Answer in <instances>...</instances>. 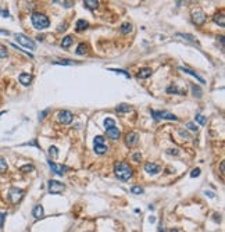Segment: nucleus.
<instances>
[{"instance_id":"864d4df0","label":"nucleus","mask_w":225,"mask_h":232,"mask_svg":"<svg viewBox=\"0 0 225 232\" xmlns=\"http://www.w3.org/2000/svg\"><path fill=\"white\" fill-rule=\"evenodd\" d=\"M6 114V111H2V113H0V118H2V115H4Z\"/></svg>"},{"instance_id":"b1692460","label":"nucleus","mask_w":225,"mask_h":232,"mask_svg":"<svg viewBox=\"0 0 225 232\" xmlns=\"http://www.w3.org/2000/svg\"><path fill=\"white\" fill-rule=\"evenodd\" d=\"M88 25H89V24L85 21V20H78V21H76V31H84V29L88 28Z\"/></svg>"},{"instance_id":"f704fd0d","label":"nucleus","mask_w":225,"mask_h":232,"mask_svg":"<svg viewBox=\"0 0 225 232\" xmlns=\"http://www.w3.org/2000/svg\"><path fill=\"white\" fill-rule=\"evenodd\" d=\"M53 64H63V65H71V64H74V61H67V60H57V61H54Z\"/></svg>"},{"instance_id":"79ce46f5","label":"nucleus","mask_w":225,"mask_h":232,"mask_svg":"<svg viewBox=\"0 0 225 232\" xmlns=\"http://www.w3.org/2000/svg\"><path fill=\"white\" fill-rule=\"evenodd\" d=\"M49 111H50V110H49V109H46L45 111H42V113H40V114H39V121H42L43 118L46 117V114H47V113H49Z\"/></svg>"},{"instance_id":"3c124183","label":"nucleus","mask_w":225,"mask_h":232,"mask_svg":"<svg viewBox=\"0 0 225 232\" xmlns=\"http://www.w3.org/2000/svg\"><path fill=\"white\" fill-rule=\"evenodd\" d=\"M206 195H209L210 197H214V193H213V192H210V190H209V192H206Z\"/></svg>"},{"instance_id":"473e14b6","label":"nucleus","mask_w":225,"mask_h":232,"mask_svg":"<svg viewBox=\"0 0 225 232\" xmlns=\"http://www.w3.org/2000/svg\"><path fill=\"white\" fill-rule=\"evenodd\" d=\"M195 120H196V123H199L200 125H204V124H206V117H203V115H200V114H197L196 117H195Z\"/></svg>"},{"instance_id":"a19ab883","label":"nucleus","mask_w":225,"mask_h":232,"mask_svg":"<svg viewBox=\"0 0 225 232\" xmlns=\"http://www.w3.org/2000/svg\"><path fill=\"white\" fill-rule=\"evenodd\" d=\"M0 14H2V17H4V18H7V17H10V14H8L7 10H4V8H0Z\"/></svg>"},{"instance_id":"aec40b11","label":"nucleus","mask_w":225,"mask_h":232,"mask_svg":"<svg viewBox=\"0 0 225 232\" xmlns=\"http://www.w3.org/2000/svg\"><path fill=\"white\" fill-rule=\"evenodd\" d=\"M213 20H214V22L218 24L220 26H224L225 25V18H224V14L223 13H220V14L217 13L214 17H213Z\"/></svg>"},{"instance_id":"9d476101","label":"nucleus","mask_w":225,"mask_h":232,"mask_svg":"<svg viewBox=\"0 0 225 232\" xmlns=\"http://www.w3.org/2000/svg\"><path fill=\"white\" fill-rule=\"evenodd\" d=\"M145 171L150 175H156V174H158L161 169H160V167L157 164H154V163H146V164H145Z\"/></svg>"},{"instance_id":"c756f323","label":"nucleus","mask_w":225,"mask_h":232,"mask_svg":"<svg viewBox=\"0 0 225 232\" xmlns=\"http://www.w3.org/2000/svg\"><path fill=\"white\" fill-rule=\"evenodd\" d=\"M110 71H112V72H115V74H121V75H124L125 78H131L129 72H126V71H124V70H114V68H110Z\"/></svg>"},{"instance_id":"4c0bfd02","label":"nucleus","mask_w":225,"mask_h":232,"mask_svg":"<svg viewBox=\"0 0 225 232\" xmlns=\"http://www.w3.org/2000/svg\"><path fill=\"white\" fill-rule=\"evenodd\" d=\"M186 128H188V129H191V131H197L196 124H193V123H188V124H186Z\"/></svg>"},{"instance_id":"5701e85b","label":"nucleus","mask_w":225,"mask_h":232,"mask_svg":"<svg viewBox=\"0 0 225 232\" xmlns=\"http://www.w3.org/2000/svg\"><path fill=\"white\" fill-rule=\"evenodd\" d=\"M115 110H117L118 113H129L132 110V106H129V104H118Z\"/></svg>"},{"instance_id":"6e6552de","label":"nucleus","mask_w":225,"mask_h":232,"mask_svg":"<svg viewBox=\"0 0 225 232\" xmlns=\"http://www.w3.org/2000/svg\"><path fill=\"white\" fill-rule=\"evenodd\" d=\"M47 164H49V167L50 169H52L53 172H54L56 175H64L67 172V167L66 165H63V164H56V163H53L52 160H47Z\"/></svg>"},{"instance_id":"ea45409f","label":"nucleus","mask_w":225,"mask_h":232,"mask_svg":"<svg viewBox=\"0 0 225 232\" xmlns=\"http://www.w3.org/2000/svg\"><path fill=\"white\" fill-rule=\"evenodd\" d=\"M199 175H200V169H199V168H195L193 171L191 172V177H192V178H195V177H199Z\"/></svg>"},{"instance_id":"423d86ee","label":"nucleus","mask_w":225,"mask_h":232,"mask_svg":"<svg viewBox=\"0 0 225 232\" xmlns=\"http://www.w3.org/2000/svg\"><path fill=\"white\" fill-rule=\"evenodd\" d=\"M22 196H24V190L18 189V188H11L10 192H8V199H10V202L14 204L18 203L22 199Z\"/></svg>"},{"instance_id":"1a4fd4ad","label":"nucleus","mask_w":225,"mask_h":232,"mask_svg":"<svg viewBox=\"0 0 225 232\" xmlns=\"http://www.w3.org/2000/svg\"><path fill=\"white\" fill-rule=\"evenodd\" d=\"M192 20H193V22L196 24V25H202V24L206 21V16H204V13L202 10H197L192 14Z\"/></svg>"},{"instance_id":"37998d69","label":"nucleus","mask_w":225,"mask_h":232,"mask_svg":"<svg viewBox=\"0 0 225 232\" xmlns=\"http://www.w3.org/2000/svg\"><path fill=\"white\" fill-rule=\"evenodd\" d=\"M6 216H7L6 213H2V214H0V225H2V228H3V225H4V218H6Z\"/></svg>"},{"instance_id":"393cba45","label":"nucleus","mask_w":225,"mask_h":232,"mask_svg":"<svg viewBox=\"0 0 225 232\" xmlns=\"http://www.w3.org/2000/svg\"><path fill=\"white\" fill-rule=\"evenodd\" d=\"M121 32H122V34H129V32H132V25L128 22L122 24V25H121Z\"/></svg>"},{"instance_id":"dca6fc26","label":"nucleus","mask_w":225,"mask_h":232,"mask_svg":"<svg viewBox=\"0 0 225 232\" xmlns=\"http://www.w3.org/2000/svg\"><path fill=\"white\" fill-rule=\"evenodd\" d=\"M152 72H153L152 68H147L146 67V68H142V70L138 72V75H136V77H138L139 79H145V78H149V77L152 75Z\"/></svg>"},{"instance_id":"f257e3e1","label":"nucleus","mask_w":225,"mask_h":232,"mask_svg":"<svg viewBox=\"0 0 225 232\" xmlns=\"http://www.w3.org/2000/svg\"><path fill=\"white\" fill-rule=\"evenodd\" d=\"M114 172H115L118 179H121V181H128L129 178H132V175H134L132 168L129 167L126 163H115Z\"/></svg>"},{"instance_id":"7ed1b4c3","label":"nucleus","mask_w":225,"mask_h":232,"mask_svg":"<svg viewBox=\"0 0 225 232\" xmlns=\"http://www.w3.org/2000/svg\"><path fill=\"white\" fill-rule=\"evenodd\" d=\"M150 113H152L153 118H154L156 121H158V120L178 121V117H177V115H174L172 113H170V111H164V110H158V111H156V110H152Z\"/></svg>"},{"instance_id":"bb28decb","label":"nucleus","mask_w":225,"mask_h":232,"mask_svg":"<svg viewBox=\"0 0 225 232\" xmlns=\"http://www.w3.org/2000/svg\"><path fill=\"white\" fill-rule=\"evenodd\" d=\"M104 127H106V129L114 128L115 127V121L112 120V118H106V120H104Z\"/></svg>"},{"instance_id":"58836bf2","label":"nucleus","mask_w":225,"mask_h":232,"mask_svg":"<svg viewBox=\"0 0 225 232\" xmlns=\"http://www.w3.org/2000/svg\"><path fill=\"white\" fill-rule=\"evenodd\" d=\"M7 57V50L4 47H0V58H4Z\"/></svg>"},{"instance_id":"c9c22d12","label":"nucleus","mask_w":225,"mask_h":232,"mask_svg":"<svg viewBox=\"0 0 225 232\" xmlns=\"http://www.w3.org/2000/svg\"><path fill=\"white\" fill-rule=\"evenodd\" d=\"M22 146H36L38 149H39V145H38L36 139H34V141H31V142H26V143H24Z\"/></svg>"},{"instance_id":"603ef678","label":"nucleus","mask_w":225,"mask_h":232,"mask_svg":"<svg viewBox=\"0 0 225 232\" xmlns=\"http://www.w3.org/2000/svg\"><path fill=\"white\" fill-rule=\"evenodd\" d=\"M149 221H150V222H154V221H156V218H154V217H150Z\"/></svg>"},{"instance_id":"39448f33","label":"nucleus","mask_w":225,"mask_h":232,"mask_svg":"<svg viewBox=\"0 0 225 232\" xmlns=\"http://www.w3.org/2000/svg\"><path fill=\"white\" fill-rule=\"evenodd\" d=\"M47 186H49V192L52 195H60V193H63L66 190V185H63L61 182L54 181V179H50L47 182Z\"/></svg>"},{"instance_id":"412c9836","label":"nucleus","mask_w":225,"mask_h":232,"mask_svg":"<svg viewBox=\"0 0 225 232\" xmlns=\"http://www.w3.org/2000/svg\"><path fill=\"white\" fill-rule=\"evenodd\" d=\"M72 42H74V38L68 35V36H66L63 40H61V47H64V49H67V47H70L71 44H72Z\"/></svg>"},{"instance_id":"2f4dec72","label":"nucleus","mask_w":225,"mask_h":232,"mask_svg":"<svg viewBox=\"0 0 225 232\" xmlns=\"http://www.w3.org/2000/svg\"><path fill=\"white\" fill-rule=\"evenodd\" d=\"M35 167L32 164H26V165H22L21 167V171L22 172H31V171H34Z\"/></svg>"},{"instance_id":"f03ea898","label":"nucleus","mask_w":225,"mask_h":232,"mask_svg":"<svg viewBox=\"0 0 225 232\" xmlns=\"http://www.w3.org/2000/svg\"><path fill=\"white\" fill-rule=\"evenodd\" d=\"M31 21H32V25L36 29H46L50 25L49 18L42 13H34L31 16Z\"/></svg>"},{"instance_id":"49530a36","label":"nucleus","mask_w":225,"mask_h":232,"mask_svg":"<svg viewBox=\"0 0 225 232\" xmlns=\"http://www.w3.org/2000/svg\"><path fill=\"white\" fill-rule=\"evenodd\" d=\"M66 29H67V25H66V24H63V25H60V28H58V31H66Z\"/></svg>"},{"instance_id":"f8f14e48","label":"nucleus","mask_w":225,"mask_h":232,"mask_svg":"<svg viewBox=\"0 0 225 232\" xmlns=\"http://www.w3.org/2000/svg\"><path fill=\"white\" fill-rule=\"evenodd\" d=\"M18 81L21 82V85H24V86H29V85H31V82H32V75H31V74L22 72V74H20Z\"/></svg>"},{"instance_id":"f3484780","label":"nucleus","mask_w":225,"mask_h":232,"mask_svg":"<svg viewBox=\"0 0 225 232\" xmlns=\"http://www.w3.org/2000/svg\"><path fill=\"white\" fill-rule=\"evenodd\" d=\"M84 6L86 8H89V10H94L99 6V2L97 0H84Z\"/></svg>"},{"instance_id":"a211bd4d","label":"nucleus","mask_w":225,"mask_h":232,"mask_svg":"<svg viewBox=\"0 0 225 232\" xmlns=\"http://www.w3.org/2000/svg\"><path fill=\"white\" fill-rule=\"evenodd\" d=\"M177 36H178V38H182V39L188 40V42H191V43H193V44H199V42H197V40L195 39L192 35H189V34H177Z\"/></svg>"},{"instance_id":"72a5a7b5","label":"nucleus","mask_w":225,"mask_h":232,"mask_svg":"<svg viewBox=\"0 0 225 232\" xmlns=\"http://www.w3.org/2000/svg\"><path fill=\"white\" fill-rule=\"evenodd\" d=\"M93 142H94V145H104V138L102 135H97Z\"/></svg>"},{"instance_id":"de8ad7c7","label":"nucleus","mask_w":225,"mask_h":232,"mask_svg":"<svg viewBox=\"0 0 225 232\" xmlns=\"http://www.w3.org/2000/svg\"><path fill=\"white\" fill-rule=\"evenodd\" d=\"M0 34H3V35H10V32L6 31V29H0Z\"/></svg>"},{"instance_id":"c85d7f7f","label":"nucleus","mask_w":225,"mask_h":232,"mask_svg":"<svg viewBox=\"0 0 225 232\" xmlns=\"http://www.w3.org/2000/svg\"><path fill=\"white\" fill-rule=\"evenodd\" d=\"M131 193H134V195H142L143 193V188H140V186H132L131 188Z\"/></svg>"},{"instance_id":"7c9ffc66","label":"nucleus","mask_w":225,"mask_h":232,"mask_svg":"<svg viewBox=\"0 0 225 232\" xmlns=\"http://www.w3.org/2000/svg\"><path fill=\"white\" fill-rule=\"evenodd\" d=\"M6 169H7V163L3 157H0V172H4Z\"/></svg>"},{"instance_id":"09e8293b","label":"nucleus","mask_w":225,"mask_h":232,"mask_svg":"<svg viewBox=\"0 0 225 232\" xmlns=\"http://www.w3.org/2000/svg\"><path fill=\"white\" fill-rule=\"evenodd\" d=\"M220 169H221V174H224V161H221V164H220Z\"/></svg>"},{"instance_id":"4be33fe9","label":"nucleus","mask_w":225,"mask_h":232,"mask_svg":"<svg viewBox=\"0 0 225 232\" xmlns=\"http://www.w3.org/2000/svg\"><path fill=\"white\" fill-rule=\"evenodd\" d=\"M108 150V147L106 145H94V153L96 154H104Z\"/></svg>"},{"instance_id":"0eeeda50","label":"nucleus","mask_w":225,"mask_h":232,"mask_svg":"<svg viewBox=\"0 0 225 232\" xmlns=\"http://www.w3.org/2000/svg\"><path fill=\"white\" fill-rule=\"evenodd\" d=\"M57 117H58V121H60V123H63L64 125H68V124L72 123L74 115H72V113L68 111V110H61V111H58Z\"/></svg>"},{"instance_id":"ddd939ff","label":"nucleus","mask_w":225,"mask_h":232,"mask_svg":"<svg viewBox=\"0 0 225 232\" xmlns=\"http://www.w3.org/2000/svg\"><path fill=\"white\" fill-rule=\"evenodd\" d=\"M32 216H34L35 218H42V217L45 216V210H43L42 204H38V206L34 207V210H32Z\"/></svg>"},{"instance_id":"5fc2aeb1","label":"nucleus","mask_w":225,"mask_h":232,"mask_svg":"<svg viewBox=\"0 0 225 232\" xmlns=\"http://www.w3.org/2000/svg\"><path fill=\"white\" fill-rule=\"evenodd\" d=\"M170 232H179V231H178V230H171Z\"/></svg>"},{"instance_id":"e433bc0d","label":"nucleus","mask_w":225,"mask_h":232,"mask_svg":"<svg viewBox=\"0 0 225 232\" xmlns=\"http://www.w3.org/2000/svg\"><path fill=\"white\" fill-rule=\"evenodd\" d=\"M49 153L52 154L53 157H57V154H58V151H57V147H56V146H52V147L49 149Z\"/></svg>"},{"instance_id":"2eb2a0df","label":"nucleus","mask_w":225,"mask_h":232,"mask_svg":"<svg viewBox=\"0 0 225 232\" xmlns=\"http://www.w3.org/2000/svg\"><path fill=\"white\" fill-rule=\"evenodd\" d=\"M107 131V135H108V138H111L112 141H117L118 138H120V135H121V132H120V129L118 128H110V129H106Z\"/></svg>"},{"instance_id":"20e7f679","label":"nucleus","mask_w":225,"mask_h":232,"mask_svg":"<svg viewBox=\"0 0 225 232\" xmlns=\"http://www.w3.org/2000/svg\"><path fill=\"white\" fill-rule=\"evenodd\" d=\"M14 38H16L17 42H18L20 44H22V46L28 47V49H31V50H35V49H36V44H35L34 40L29 39V38L25 36L24 34H16V35H14Z\"/></svg>"},{"instance_id":"c03bdc74","label":"nucleus","mask_w":225,"mask_h":232,"mask_svg":"<svg viewBox=\"0 0 225 232\" xmlns=\"http://www.w3.org/2000/svg\"><path fill=\"white\" fill-rule=\"evenodd\" d=\"M132 159H134L135 161H139V160L142 159V154H140V153H135L134 156H132Z\"/></svg>"},{"instance_id":"a18cd8bd","label":"nucleus","mask_w":225,"mask_h":232,"mask_svg":"<svg viewBox=\"0 0 225 232\" xmlns=\"http://www.w3.org/2000/svg\"><path fill=\"white\" fill-rule=\"evenodd\" d=\"M179 135H181V136H183V138H185V139L191 138V136H189V135H188V132H185V131H182V129H181V131H179Z\"/></svg>"},{"instance_id":"8fccbe9b","label":"nucleus","mask_w":225,"mask_h":232,"mask_svg":"<svg viewBox=\"0 0 225 232\" xmlns=\"http://www.w3.org/2000/svg\"><path fill=\"white\" fill-rule=\"evenodd\" d=\"M170 154H178V150H168Z\"/></svg>"},{"instance_id":"9b49d317","label":"nucleus","mask_w":225,"mask_h":232,"mask_svg":"<svg viewBox=\"0 0 225 232\" xmlns=\"http://www.w3.org/2000/svg\"><path fill=\"white\" fill-rule=\"evenodd\" d=\"M138 141H139V136H138V133H136V132H129V133H126V136H125V143H126V146H134L135 143H138Z\"/></svg>"},{"instance_id":"cd10ccee","label":"nucleus","mask_w":225,"mask_h":232,"mask_svg":"<svg viewBox=\"0 0 225 232\" xmlns=\"http://www.w3.org/2000/svg\"><path fill=\"white\" fill-rule=\"evenodd\" d=\"M192 92H193V96L195 97H202V90H200V88H197L196 85H192Z\"/></svg>"},{"instance_id":"4468645a","label":"nucleus","mask_w":225,"mask_h":232,"mask_svg":"<svg viewBox=\"0 0 225 232\" xmlns=\"http://www.w3.org/2000/svg\"><path fill=\"white\" fill-rule=\"evenodd\" d=\"M179 70H181V71H183V72H185V74H189V75H192V77H193V78H196L197 81L200 82V84H206V81H204V79L202 78V77H199L196 72H193V71H192V70H189V68L179 67Z\"/></svg>"},{"instance_id":"6ab92c4d","label":"nucleus","mask_w":225,"mask_h":232,"mask_svg":"<svg viewBox=\"0 0 225 232\" xmlns=\"http://www.w3.org/2000/svg\"><path fill=\"white\" fill-rule=\"evenodd\" d=\"M167 92L168 93H175V95H185V90H182V89H179L177 85H171L167 88Z\"/></svg>"},{"instance_id":"a878e982","label":"nucleus","mask_w":225,"mask_h":232,"mask_svg":"<svg viewBox=\"0 0 225 232\" xmlns=\"http://www.w3.org/2000/svg\"><path fill=\"white\" fill-rule=\"evenodd\" d=\"M86 49H88V46L85 43H79L78 44V49H76V54H79V56L85 54V53H86Z\"/></svg>"}]
</instances>
